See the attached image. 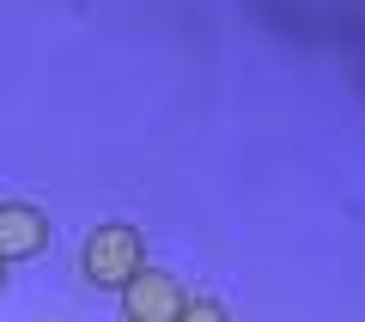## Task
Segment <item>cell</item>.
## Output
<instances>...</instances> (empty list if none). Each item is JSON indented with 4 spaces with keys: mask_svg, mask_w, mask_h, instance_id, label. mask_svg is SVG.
Wrapping results in <instances>:
<instances>
[{
    "mask_svg": "<svg viewBox=\"0 0 365 322\" xmlns=\"http://www.w3.org/2000/svg\"><path fill=\"white\" fill-rule=\"evenodd\" d=\"M86 274L91 280H134L140 274V237L128 232V225H104V232L86 244Z\"/></svg>",
    "mask_w": 365,
    "mask_h": 322,
    "instance_id": "cell-1",
    "label": "cell"
},
{
    "mask_svg": "<svg viewBox=\"0 0 365 322\" xmlns=\"http://www.w3.org/2000/svg\"><path fill=\"white\" fill-rule=\"evenodd\" d=\"M0 261H6V256H0ZM0 280H6V274H0Z\"/></svg>",
    "mask_w": 365,
    "mask_h": 322,
    "instance_id": "cell-4",
    "label": "cell"
},
{
    "mask_svg": "<svg viewBox=\"0 0 365 322\" xmlns=\"http://www.w3.org/2000/svg\"><path fill=\"white\" fill-rule=\"evenodd\" d=\"M122 304H128V316H177V310H182V292L165 280V274H140V280L128 286Z\"/></svg>",
    "mask_w": 365,
    "mask_h": 322,
    "instance_id": "cell-3",
    "label": "cell"
},
{
    "mask_svg": "<svg viewBox=\"0 0 365 322\" xmlns=\"http://www.w3.org/2000/svg\"><path fill=\"white\" fill-rule=\"evenodd\" d=\"M43 244H49V225H43L37 207H25V201L0 207V256H37Z\"/></svg>",
    "mask_w": 365,
    "mask_h": 322,
    "instance_id": "cell-2",
    "label": "cell"
}]
</instances>
